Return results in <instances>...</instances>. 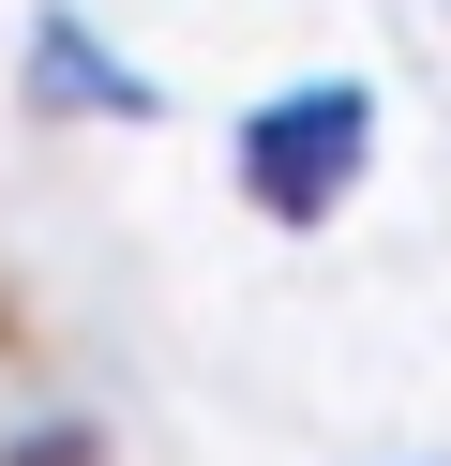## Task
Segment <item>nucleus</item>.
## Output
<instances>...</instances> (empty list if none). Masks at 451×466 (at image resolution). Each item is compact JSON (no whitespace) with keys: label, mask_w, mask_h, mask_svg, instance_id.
Wrapping results in <instances>:
<instances>
[{"label":"nucleus","mask_w":451,"mask_h":466,"mask_svg":"<svg viewBox=\"0 0 451 466\" xmlns=\"http://www.w3.org/2000/svg\"><path fill=\"white\" fill-rule=\"evenodd\" d=\"M361 91H301V106H271L256 136H241V181H256V211H286V226H316L331 196L361 181Z\"/></svg>","instance_id":"nucleus-1"},{"label":"nucleus","mask_w":451,"mask_h":466,"mask_svg":"<svg viewBox=\"0 0 451 466\" xmlns=\"http://www.w3.org/2000/svg\"><path fill=\"white\" fill-rule=\"evenodd\" d=\"M46 91H76V106H136L106 61H90V31H76V15H46Z\"/></svg>","instance_id":"nucleus-2"}]
</instances>
